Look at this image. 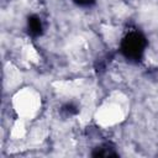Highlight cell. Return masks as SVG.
Wrapping results in <instances>:
<instances>
[{
	"instance_id": "cell-3",
	"label": "cell",
	"mask_w": 158,
	"mask_h": 158,
	"mask_svg": "<svg viewBox=\"0 0 158 158\" xmlns=\"http://www.w3.org/2000/svg\"><path fill=\"white\" fill-rule=\"evenodd\" d=\"M26 135V120L17 117L11 126L10 136L12 139H21Z\"/></svg>"
},
{
	"instance_id": "cell-2",
	"label": "cell",
	"mask_w": 158,
	"mask_h": 158,
	"mask_svg": "<svg viewBox=\"0 0 158 158\" xmlns=\"http://www.w3.org/2000/svg\"><path fill=\"white\" fill-rule=\"evenodd\" d=\"M11 105L17 117L30 121L40 114L42 107V98L40 91H37L36 89L25 86L19 89L14 94Z\"/></svg>"
},
{
	"instance_id": "cell-1",
	"label": "cell",
	"mask_w": 158,
	"mask_h": 158,
	"mask_svg": "<svg viewBox=\"0 0 158 158\" xmlns=\"http://www.w3.org/2000/svg\"><path fill=\"white\" fill-rule=\"evenodd\" d=\"M125 96L121 93L116 95H111L105 100L101 105H99L94 111V120L95 122L104 128L112 127L125 120L127 114V109L123 104Z\"/></svg>"
}]
</instances>
